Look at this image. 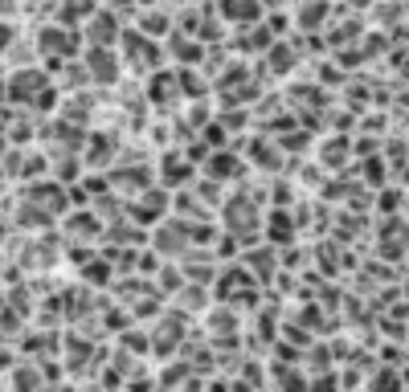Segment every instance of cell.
I'll use <instances>...</instances> for the list:
<instances>
[{"instance_id": "cell-1", "label": "cell", "mask_w": 409, "mask_h": 392, "mask_svg": "<svg viewBox=\"0 0 409 392\" xmlns=\"http://www.w3.org/2000/svg\"><path fill=\"white\" fill-rule=\"evenodd\" d=\"M91 61H95V78H102V82L119 74V70H111V61H115V54H111V49H95V54H91ZM115 65H119V61H115Z\"/></svg>"}]
</instances>
